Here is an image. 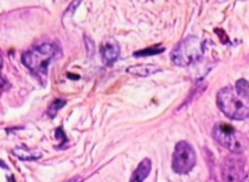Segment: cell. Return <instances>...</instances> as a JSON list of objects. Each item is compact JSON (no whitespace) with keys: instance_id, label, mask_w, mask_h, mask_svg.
<instances>
[{"instance_id":"obj_9","label":"cell","mask_w":249,"mask_h":182,"mask_svg":"<svg viewBox=\"0 0 249 182\" xmlns=\"http://www.w3.org/2000/svg\"><path fill=\"white\" fill-rule=\"evenodd\" d=\"M12 153H14L18 159L22 160H34L39 159V158L41 157V152L29 149V148L24 147V146H19V147L14 148V149H12Z\"/></svg>"},{"instance_id":"obj_12","label":"cell","mask_w":249,"mask_h":182,"mask_svg":"<svg viewBox=\"0 0 249 182\" xmlns=\"http://www.w3.org/2000/svg\"><path fill=\"white\" fill-rule=\"evenodd\" d=\"M66 182H83V179L82 177H74V179H71Z\"/></svg>"},{"instance_id":"obj_1","label":"cell","mask_w":249,"mask_h":182,"mask_svg":"<svg viewBox=\"0 0 249 182\" xmlns=\"http://www.w3.org/2000/svg\"><path fill=\"white\" fill-rule=\"evenodd\" d=\"M220 111L233 120L249 118V83L240 79L233 86H225L216 95Z\"/></svg>"},{"instance_id":"obj_3","label":"cell","mask_w":249,"mask_h":182,"mask_svg":"<svg viewBox=\"0 0 249 182\" xmlns=\"http://www.w3.org/2000/svg\"><path fill=\"white\" fill-rule=\"evenodd\" d=\"M204 46L201 39L197 36H187L182 39L172 51V60L175 65L190 66L203 56Z\"/></svg>"},{"instance_id":"obj_14","label":"cell","mask_w":249,"mask_h":182,"mask_svg":"<svg viewBox=\"0 0 249 182\" xmlns=\"http://www.w3.org/2000/svg\"><path fill=\"white\" fill-rule=\"evenodd\" d=\"M1 66H2V58L1 56H0V68H1Z\"/></svg>"},{"instance_id":"obj_5","label":"cell","mask_w":249,"mask_h":182,"mask_svg":"<svg viewBox=\"0 0 249 182\" xmlns=\"http://www.w3.org/2000/svg\"><path fill=\"white\" fill-rule=\"evenodd\" d=\"M196 164V152L194 147L186 141H180L177 143L173 154L172 166L177 174H189Z\"/></svg>"},{"instance_id":"obj_13","label":"cell","mask_w":249,"mask_h":182,"mask_svg":"<svg viewBox=\"0 0 249 182\" xmlns=\"http://www.w3.org/2000/svg\"><path fill=\"white\" fill-rule=\"evenodd\" d=\"M242 182H249V172H248V174H247V176H245V177H243Z\"/></svg>"},{"instance_id":"obj_10","label":"cell","mask_w":249,"mask_h":182,"mask_svg":"<svg viewBox=\"0 0 249 182\" xmlns=\"http://www.w3.org/2000/svg\"><path fill=\"white\" fill-rule=\"evenodd\" d=\"M66 103H67V102H66L65 99H56L55 101H53V103H51L50 106H49L48 112H46V114H48V116H50V118H55L56 114H57V112L60 111V109L62 108V107L65 106Z\"/></svg>"},{"instance_id":"obj_6","label":"cell","mask_w":249,"mask_h":182,"mask_svg":"<svg viewBox=\"0 0 249 182\" xmlns=\"http://www.w3.org/2000/svg\"><path fill=\"white\" fill-rule=\"evenodd\" d=\"M243 160L238 157H228L223 164V177L225 182H242Z\"/></svg>"},{"instance_id":"obj_11","label":"cell","mask_w":249,"mask_h":182,"mask_svg":"<svg viewBox=\"0 0 249 182\" xmlns=\"http://www.w3.org/2000/svg\"><path fill=\"white\" fill-rule=\"evenodd\" d=\"M164 51V49L163 48H151V49H146V50H142V51H139V52H135L134 53V56H147V55H157V53H160Z\"/></svg>"},{"instance_id":"obj_7","label":"cell","mask_w":249,"mask_h":182,"mask_svg":"<svg viewBox=\"0 0 249 182\" xmlns=\"http://www.w3.org/2000/svg\"><path fill=\"white\" fill-rule=\"evenodd\" d=\"M119 55H121V48H119L118 43L113 40H108L102 45L101 48V56L102 60L106 65H112L118 60Z\"/></svg>"},{"instance_id":"obj_15","label":"cell","mask_w":249,"mask_h":182,"mask_svg":"<svg viewBox=\"0 0 249 182\" xmlns=\"http://www.w3.org/2000/svg\"><path fill=\"white\" fill-rule=\"evenodd\" d=\"M209 182H218V181H215V180H211V181Z\"/></svg>"},{"instance_id":"obj_2","label":"cell","mask_w":249,"mask_h":182,"mask_svg":"<svg viewBox=\"0 0 249 182\" xmlns=\"http://www.w3.org/2000/svg\"><path fill=\"white\" fill-rule=\"evenodd\" d=\"M61 56V49L55 43H44L29 49L22 55V63L38 77H46L49 66Z\"/></svg>"},{"instance_id":"obj_8","label":"cell","mask_w":249,"mask_h":182,"mask_svg":"<svg viewBox=\"0 0 249 182\" xmlns=\"http://www.w3.org/2000/svg\"><path fill=\"white\" fill-rule=\"evenodd\" d=\"M151 169H152V163H151V160L148 158H145L143 160H141V163L138 165L135 171L131 175L130 182H143L147 179L148 175H150Z\"/></svg>"},{"instance_id":"obj_4","label":"cell","mask_w":249,"mask_h":182,"mask_svg":"<svg viewBox=\"0 0 249 182\" xmlns=\"http://www.w3.org/2000/svg\"><path fill=\"white\" fill-rule=\"evenodd\" d=\"M213 137L216 142L232 152L233 154H241L245 150L246 143L242 133L238 132L233 126L226 123H218L213 128Z\"/></svg>"}]
</instances>
